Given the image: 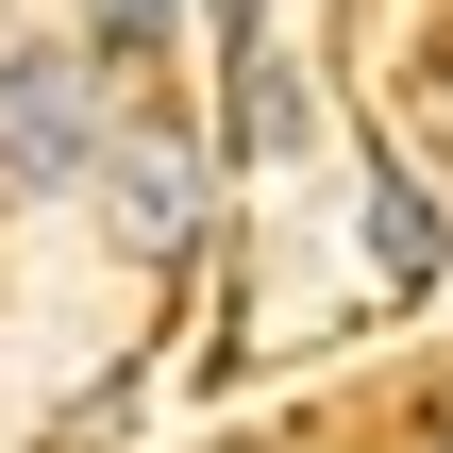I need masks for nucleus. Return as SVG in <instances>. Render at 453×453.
<instances>
[{
  "label": "nucleus",
  "mask_w": 453,
  "mask_h": 453,
  "mask_svg": "<svg viewBox=\"0 0 453 453\" xmlns=\"http://www.w3.org/2000/svg\"><path fill=\"white\" fill-rule=\"evenodd\" d=\"M101 134H118V50H50V34L0 50V185H17V202L84 185Z\"/></svg>",
  "instance_id": "nucleus-1"
},
{
  "label": "nucleus",
  "mask_w": 453,
  "mask_h": 453,
  "mask_svg": "<svg viewBox=\"0 0 453 453\" xmlns=\"http://www.w3.org/2000/svg\"><path fill=\"white\" fill-rule=\"evenodd\" d=\"M84 185H101V235H118L134 269H168V252L202 235V185H219V151H202V134H168V118H118Z\"/></svg>",
  "instance_id": "nucleus-2"
},
{
  "label": "nucleus",
  "mask_w": 453,
  "mask_h": 453,
  "mask_svg": "<svg viewBox=\"0 0 453 453\" xmlns=\"http://www.w3.org/2000/svg\"><path fill=\"white\" fill-rule=\"evenodd\" d=\"M353 235H370V286H387V303H420V286L453 269V219H437V185H420V168H370Z\"/></svg>",
  "instance_id": "nucleus-3"
},
{
  "label": "nucleus",
  "mask_w": 453,
  "mask_h": 453,
  "mask_svg": "<svg viewBox=\"0 0 453 453\" xmlns=\"http://www.w3.org/2000/svg\"><path fill=\"white\" fill-rule=\"evenodd\" d=\"M168 17H185V0H101V50H118V67H151V50H168Z\"/></svg>",
  "instance_id": "nucleus-4"
},
{
  "label": "nucleus",
  "mask_w": 453,
  "mask_h": 453,
  "mask_svg": "<svg viewBox=\"0 0 453 453\" xmlns=\"http://www.w3.org/2000/svg\"><path fill=\"white\" fill-rule=\"evenodd\" d=\"M235 50H269V0H219V67H235Z\"/></svg>",
  "instance_id": "nucleus-5"
},
{
  "label": "nucleus",
  "mask_w": 453,
  "mask_h": 453,
  "mask_svg": "<svg viewBox=\"0 0 453 453\" xmlns=\"http://www.w3.org/2000/svg\"><path fill=\"white\" fill-rule=\"evenodd\" d=\"M420 453H453V403H437V420H420Z\"/></svg>",
  "instance_id": "nucleus-6"
}]
</instances>
